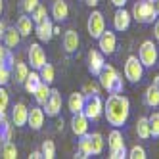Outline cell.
<instances>
[{"label": "cell", "mask_w": 159, "mask_h": 159, "mask_svg": "<svg viewBox=\"0 0 159 159\" xmlns=\"http://www.w3.org/2000/svg\"><path fill=\"white\" fill-rule=\"evenodd\" d=\"M2 12H4V0H0V16H2Z\"/></svg>", "instance_id": "obj_49"}, {"label": "cell", "mask_w": 159, "mask_h": 159, "mask_svg": "<svg viewBox=\"0 0 159 159\" xmlns=\"http://www.w3.org/2000/svg\"><path fill=\"white\" fill-rule=\"evenodd\" d=\"M27 75H29V65H27L25 61L17 60V61L14 63V67H12V77H16V83L23 84L25 79H27Z\"/></svg>", "instance_id": "obj_20"}, {"label": "cell", "mask_w": 159, "mask_h": 159, "mask_svg": "<svg viewBox=\"0 0 159 159\" xmlns=\"http://www.w3.org/2000/svg\"><path fill=\"white\" fill-rule=\"evenodd\" d=\"M153 84H155V86H159V75H157V77H153Z\"/></svg>", "instance_id": "obj_50"}, {"label": "cell", "mask_w": 159, "mask_h": 159, "mask_svg": "<svg viewBox=\"0 0 159 159\" xmlns=\"http://www.w3.org/2000/svg\"><path fill=\"white\" fill-rule=\"evenodd\" d=\"M136 134H138L140 140H148L152 138V132H150V121L148 117H140L136 121Z\"/></svg>", "instance_id": "obj_27"}, {"label": "cell", "mask_w": 159, "mask_h": 159, "mask_svg": "<svg viewBox=\"0 0 159 159\" xmlns=\"http://www.w3.org/2000/svg\"><path fill=\"white\" fill-rule=\"evenodd\" d=\"M0 153H2L4 159H16V157H17V148H16V144H14L12 140H4Z\"/></svg>", "instance_id": "obj_31"}, {"label": "cell", "mask_w": 159, "mask_h": 159, "mask_svg": "<svg viewBox=\"0 0 159 159\" xmlns=\"http://www.w3.org/2000/svg\"><path fill=\"white\" fill-rule=\"evenodd\" d=\"M111 2H113V6H115V8H125V4H127L129 0H111Z\"/></svg>", "instance_id": "obj_43"}, {"label": "cell", "mask_w": 159, "mask_h": 159, "mask_svg": "<svg viewBox=\"0 0 159 159\" xmlns=\"http://www.w3.org/2000/svg\"><path fill=\"white\" fill-rule=\"evenodd\" d=\"M0 63H6V65H10V67H14V63H16L12 52H10V48L6 46L4 42L0 44Z\"/></svg>", "instance_id": "obj_32"}, {"label": "cell", "mask_w": 159, "mask_h": 159, "mask_svg": "<svg viewBox=\"0 0 159 159\" xmlns=\"http://www.w3.org/2000/svg\"><path fill=\"white\" fill-rule=\"evenodd\" d=\"M39 4H40L39 0H21V10H23L25 14H31Z\"/></svg>", "instance_id": "obj_39"}, {"label": "cell", "mask_w": 159, "mask_h": 159, "mask_svg": "<svg viewBox=\"0 0 159 159\" xmlns=\"http://www.w3.org/2000/svg\"><path fill=\"white\" fill-rule=\"evenodd\" d=\"M50 12H52V17L61 23V21H65L67 17H69V6H67L65 0H54Z\"/></svg>", "instance_id": "obj_18"}, {"label": "cell", "mask_w": 159, "mask_h": 159, "mask_svg": "<svg viewBox=\"0 0 159 159\" xmlns=\"http://www.w3.org/2000/svg\"><path fill=\"white\" fill-rule=\"evenodd\" d=\"M50 90H52L50 84L44 83V81L37 86V90L33 92V96H35V100H37L39 106H44V104H46V100H48V96H50Z\"/></svg>", "instance_id": "obj_26"}, {"label": "cell", "mask_w": 159, "mask_h": 159, "mask_svg": "<svg viewBox=\"0 0 159 159\" xmlns=\"http://www.w3.org/2000/svg\"><path fill=\"white\" fill-rule=\"evenodd\" d=\"M107 148H109V152H113V150H121V148H125V138H123V132L115 127L111 132H109V136H107Z\"/></svg>", "instance_id": "obj_22"}, {"label": "cell", "mask_w": 159, "mask_h": 159, "mask_svg": "<svg viewBox=\"0 0 159 159\" xmlns=\"http://www.w3.org/2000/svg\"><path fill=\"white\" fill-rule=\"evenodd\" d=\"M144 104L148 107H157L159 106V86H155L153 83L146 88L144 92Z\"/></svg>", "instance_id": "obj_21"}, {"label": "cell", "mask_w": 159, "mask_h": 159, "mask_svg": "<svg viewBox=\"0 0 159 159\" xmlns=\"http://www.w3.org/2000/svg\"><path fill=\"white\" fill-rule=\"evenodd\" d=\"M42 83V79H40V75H39V71L35 69V71H29V75H27V79H25V83H23V86H25V90L29 94H33L37 90V86Z\"/></svg>", "instance_id": "obj_28"}, {"label": "cell", "mask_w": 159, "mask_h": 159, "mask_svg": "<svg viewBox=\"0 0 159 159\" xmlns=\"http://www.w3.org/2000/svg\"><path fill=\"white\" fill-rule=\"evenodd\" d=\"M84 90H86V92H92V94H100V88H98L96 84H92V83L86 84V86H84Z\"/></svg>", "instance_id": "obj_41"}, {"label": "cell", "mask_w": 159, "mask_h": 159, "mask_svg": "<svg viewBox=\"0 0 159 159\" xmlns=\"http://www.w3.org/2000/svg\"><path fill=\"white\" fill-rule=\"evenodd\" d=\"M88 123H90V119L84 115L83 111L73 113V119H71V130H73V134L79 136V138H81L83 134H88Z\"/></svg>", "instance_id": "obj_12"}, {"label": "cell", "mask_w": 159, "mask_h": 159, "mask_svg": "<svg viewBox=\"0 0 159 159\" xmlns=\"http://www.w3.org/2000/svg\"><path fill=\"white\" fill-rule=\"evenodd\" d=\"M79 150H77V155L75 157H81V159H86L92 155V144H90V134H83L81 140H79Z\"/></svg>", "instance_id": "obj_24"}, {"label": "cell", "mask_w": 159, "mask_h": 159, "mask_svg": "<svg viewBox=\"0 0 159 159\" xmlns=\"http://www.w3.org/2000/svg\"><path fill=\"white\" fill-rule=\"evenodd\" d=\"M6 29H8V25H6V21H2V19H0V39L4 37V33H6Z\"/></svg>", "instance_id": "obj_44"}, {"label": "cell", "mask_w": 159, "mask_h": 159, "mask_svg": "<svg viewBox=\"0 0 159 159\" xmlns=\"http://www.w3.org/2000/svg\"><path fill=\"white\" fill-rule=\"evenodd\" d=\"M10 106V94L4 86H0V115H4Z\"/></svg>", "instance_id": "obj_37"}, {"label": "cell", "mask_w": 159, "mask_h": 159, "mask_svg": "<svg viewBox=\"0 0 159 159\" xmlns=\"http://www.w3.org/2000/svg\"><path fill=\"white\" fill-rule=\"evenodd\" d=\"M153 37H155V40L159 42V19L153 21Z\"/></svg>", "instance_id": "obj_42"}, {"label": "cell", "mask_w": 159, "mask_h": 159, "mask_svg": "<svg viewBox=\"0 0 159 159\" xmlns=\"http://www.w3.org/2000/svg\"><path fill=\"white\" fill-rule=\"evenodd\" d=\"M104 115L111 127H123L127 123L130 115V102L127 96H123L121 92L117 94H109L107 100L104 102Z\"/></svg>", "instance_id": "obj_1"}, {"label": "cell", "mask_w": 159, "mask_h": 159, "mask_svg": "<svg viewBox=\"0 0 159 159\" xmlns=\"http://www.w3.org/2000/svg\"><path fill=\"white\" fill-rule=\"evenodd\" d=\"M2 142H4V140H2V136H0V148H2Z\"/></svg>", "instance_id": "obj_51"}, {"label": "cell", "mask_w": 159, "mask_h": 159, "mask_svg": "<svg viewBox=\"0 0 159 159\" xmlns=\"http://www.w3.org/2000/svg\"><path fill=\"white\" fill-rule=\"evenodd\" d=\"M90 144H92V155H100L102 152H104V136H102L100 132H94V134H90Z\"/></svg>", "instance_id": "obj_30"}, {"label": "cell", "mask_w": 159, "mask_h": 159, "mask_svg": "<svg viewBox=\"0 0 159 159\" xmlns=\"http://www.w3.org/2000/svg\"><path fill=\"white\" fill-rule=\"evenodd\" d=\"M61 42H63L65 52H67V54H73V52H77L79 44H81V39H79V33H77V31L69 29V31L63 33V40H61Z\"/></svg>", "instance_id": "obj_17"}, {"label": "cell", "mask_w": 159, "mask_h": 159, "mask_svg": "<svg viewBox=\"0 0 159 159\" xmlns=\"http://www.w3.org/2000/svg\"><path fill=\"white\" fill-rule=\"evenodd\" d=\"M19 40H21L19 31H17L16 27H8V29H6V33H4V37H2V42L6 44L10 50H12V48H16L17 44H19Z\"/></svg>", "instance_id": "obj_25"}, {"label": "cell", "mask_w": 159, "mask_h": 159, "mask_svg": "<svg viewBox=\"0 0 159 159\" xmlns=\"http://www.w3.org/2000/svg\"><path fill=\"white\" fill-rule=\"evenodd\" d=\"M148 121H150V132L153 138H159V113L153 111L150 117H148Z\"/></svg>", "instance_id": "obj_36"}, {"label": "cell", "mask_w": 159, "mask_h": 159, "mask_svg": "<svg viewBox=\"0 0 159 159\" xmlns=\"http://www.w3.org/2000/svg\"><path fill=\"white\" fill-rule=\"evenodd\" d=\"M40 152L44 155V159H54L56 157V144L54 140H44L40 146Z\"/></svg>", "instance_id": "obj_33"}, {"label": "cell", "mask_w": 159, "mask_h": 159, "mask_svg": "<svg viewBox=\"0 0 159 159\" xmlns=\"http://www.w3.org/2000/svg\"><path fill=\"white\" fill-rule=\"evenodd\" d=\"M52 29H54V23L46 17L44 21H40V23L35 25V35H37V39H39L40 42H48V40L54 37Z\"/></svg>", "instance_id": "obj_16"}, {"label": "cell", "mask_w": 159, "mask_h": 159, "mask_svg": "<svg viewBox=\"0 0 159 159\" xmlns=\"http://www.w3.org/2000/svg\"><path fill=\"white\" fill-rule=\"evenodd\" d=\"M31 16V19L33 21H35V25L37 23H40V21H44V19H46L48 17V12H46V6H42V4H39L35 10H33V12L29 14Z\"/></svg>", "instance_id": "obj_34"}, {"label": "cell", "mask_w": 159, "mask_h": 159, "mask_svg": "<svg viewBox=\"0 0 159 159\" xmlns=\"http://www.w3.org/2000/svg\"><path fill=\"white\" fill-rule=\"evenodd\" d=\"M129 157L130 159H146L148 155H146V150L142 146H132L130 152H129Z\"/></svg>", "instance_id": "obj_38"}, {"label": "cell", "mask_w": 159, "mask_h": 159, "mask_svg": "<svg viewBox=\"0 0 159 159\" xmlns=\"http://www.w3.org/2000/svg\"><path fill=\"white\" fill-rule=\"evenodd\" d=\"M44 119H46V113H44L42 107L35 106L29 109V117H27V125L33 129V130H40L42 125H44Z\"/></svg>", "instance_id": "obj_14"}, {"label": "cell", "mask_w": 159, "mask_h": 159, "mask_svg": "<svg viewBox=\"0 0 159 159\" xmlns=\"http://www.w3.org/2000/svg\"><path fill=\"white\" fill-rule=\"evenodd\" d=\"M29 157H31V159H40V157H44V155H42V152H40V150H35Z\"/></svg>", "instance_id": "obj_45"}, {"label": "cell", "mask_w": 159, "mask_h": 159, "mask_svg": "<svg viewBox=\"0 0 159 159\" xmlns=\"http://www.w3.org/2000/svg\"><path fill=\"white\" fill-rule=\"evenodd\" d=\"M10 81H12V67L0 63V86H6Z\"/></svg>", "instance_id": "obj_35"}, {"label": "cell", "mask_w": 159, "mask_h": 159, "mask_svg": "<svg viewBox=\"0 0 159 159\" xmlns=\"http://www.w3.org/2000/svg\"><path fill=\"white\" fill-rule=\"evenodd\" d=\"M16 29L19 31L21 37H29L31 33H35V21L31 19L29 14H23V16H19L17 23H16Z\"/></svg>", "instance_id": "obj_19"}, {"label": "cell", "mask_w": 159, "mask_h": 159, "mask_svg": "<svg viewBox=\"0 0 159 159\" xmlns=\"http://www.w3.org/2000/svg\"><path fill=\"white\" fill-rule=\"evenodd\" d=\"M132 19H136L138 23H153V21L159 17L155 12V6H153V0H140L132 6V12H130Z\"/></svg>", "instance_id": "obj_3"}, {"label": "cell", "mask_w": 159, "mask_h": 159, "mask_svg": "<svg viewBox=\"0 0 159 159\" xmlns=\"http://www.w3.org/2000/svg\"><path fill=\"white\" fill-rule=\"evenodd\" d=\"M52 33H54V37H56V35H61V31H60V27H56V25H54V29H52Z\"/></svg>", "instance_id": "obj_47"}, {"label": "cell", "mask_w": 159, "mask_h": 159, "mask_svg": "<svg viewBox=\"0 0 159 159\" xmlns=\"http://www.w3.org/2000/svg\"><path fill=\"white\" fill-rule=\"evenodd\" d=\"M27 58H29V63L33 69H40V67L46 63V52H44V48L40 46V44H31L29 50H27Z\"/></svg>", "instance_id": "obj_10"}, {"label": "cell", "mask_w": 159, "mask_h": 159, "mask_svg": "<svg viewBox=\"0 0 159 159\" xmlns=\"http://www.w3.org/2000/svg\"><path fill=\"white\" fill-rule=\"evenodd\" d=\"M98 48L104 56H111L117 50V35L113 31H104L98 37Z\"/></svg>", "instance_id": "obj_8"}, {"label": "cell", "mask_w": 159, "mask_h": 159, "mask_svg": "<svg viewBox=\"0 0 159 159\" xmlns=\"http://www.w3.org/2000/svg\"><path fill=\"white\" fill-rule=\"evenodd\" d=\"M84 2H86V4H88L90 8H96V6L100 4V0H84Z\"/></svg>", "instance_id": "obj_46"}, {"label": "cell", "mask_w": 159, "mask_h": 159, "mask_svg": "<svg viewBox=\"0 0 159 159\" xmlns=\"http://www.w3.org/2000/svg\"><path fill=\"white\" fill-rule=\"evenodd\" d=\"M83 113L90 119V121H98L102 115H104V100H102L98 94H90L84 100V107Z\"/></svg>", "instance_id": "obj_4"}, {"label": "cell", "mask_w": 159, "mask_h": 159, "mask_svg": "<svg viewBox=\"0 0 159 159\" xmlns=\"http://www.w3.org/2000/svg\"><path fill=\"white\" fill-rule=\"evenodd\" d=\"M104 65H106V58L100 50H90L88 52V71H90V75L98 77L100 71L104 69Z\"/></svg>", "instance_id": "obj_11"}, {"label": "cell", "mask_w": 159, "mask_h": 159, "mask_svg": "<svg viewBox=\"0 0 159 159\" xmlns=\"http://www.w3.org/2000/svg\"><path fill=\"white\" fill-rule=\"evenodd\" d=\"M27 117H29V107L23 102H17L12 109V125H16V127H25Z\"/></svg>", "instance_id": "obj_15"}, {"label": "cell", "mask_w": 159, "mask_h": 159, "mask_svg": "<svg viewBox=\"0 0 159 159\" xmlns=\"http://www.w3.org/2000/svg\"><path fill=\"white\" fill-rule=\"evenodd\" d=\"M60 111H61V94L60 90L52 88L46 104H44V113H46V117H58Z\"/></svg>", "instance_id": "obj_9"}, {"label": "cell", "mask_w": 159, "mask_h": 159, "mask_svg": "<svg viewBox=\"0 0 159 159\" xmlns=\"http://www.w3.org/2000/svg\"><path fill=\"white\" fill-rule=\"evenodd\" d=\"M109 157H111V159H125V157H129V152H127V148L113 150V152H109Z\"/></svg>", "instance_id": "obj_40"}, {"label": "cell", "mask_w": 159, "mask_h": 159, "mask_svg": "<svg viewBox=\"0 0 159 159\" xmlns=\"http://www.w3.org/2000/svg\"><path fill=\"white\" fill-rule=\"evenodd\" d=\"M84 100H86V96H84L83 92H73V94L69 96V100H67V107H69V111H71V113L83 111Z\"/></svg>", "instance_id": "obj_23"}, {"label": "cell", "mask_w": 159, "mask_h": 159, "mask_svg": "<svg viewBox=\"0 0 159 159\" xmlns=\"http://www.w3.org/2000/svg\"><path fill=\"white\" fill-rule=\"evenodd\" d=\"M100 79V86L102 88H106L109 94H117V92H123V88H125V83H123V77L117 73V69L113 65H104V69L100 71L98 75Z\"/></svg>", "instance_id": "obj_2"}, {"label": "cell", "mask_w": 159, "mask_h": 159, "mask_svg": "<svg viewBox=\"0 0 159 159\" xmlns=\"http://www.w3.org/2000/svg\"><path fill=\"white\" fill-rule=\"evenodd\" d=\"M157 58H159V54H157V46L153 44V40H144L140 44V50H138V60L142 61V65L153 67Z\"/></svg>", "instance_id": "obj_6"}, {"label": "cell", "mask_w": 159, "mask_h": 159, "mask_svg": "<svg viewBox=\"0 0 159 159\" xmlns=\"http://www.w3.org/2000/svg\"><path fill=\"white\" fill-rule=\"evenodd\" d=\"M130 19H132L130 12H127L125 8H117L115 16H113V27H115V31H119V33L127 31L130 27Z\"/></svg>", "instance_id": "obj_13"}, {"label": "cell", "mask_w": 159, "mask_h": 159, "mask_svg": "<svg viewBox=\"0 0 159 159\" xmlns=\"http://www.w3.org/2000/svg\"><path fill=\"white\" fill-rule=\"evenodd\" d=\"M39 75H40V79H42L44 83L52 84L54 79H56V69H54V65H50V63L46 61V63H44L40 69H39Z\"/></svg>", "instance_id": "obj_29"}, {"label": "cell", "mask_w": 159, "mask_h": 159, "mask_svg": "<svg viewBox=\"0 0 159 159\" xmlns=\"http://www.w3.org/2000/svg\"><path fill=\"white\" fill-rule=\"evenodd\" d=\"M86 31H88V35L92 37V39L98 40V37L106 31V19H104V14L98 12V10L90 14V16H88V23H86Z\"/></svg>", "instance_id": "obj_7"}, {"label": "cell", "mask_w": 159, "mask_h": 159, "mask_svg": "<svg viewBox=\"0 0 159 159\" xmlns=\"http://www.w3.org/2000/svg\"><path fill=\"white\" fill-rule=\"evenodd\" d=\"M153 6H155V12H157V16H159V0H153Z\"/></svg>", "instance_id": "obj_48"}, {"label": "cell", "mask_w": 159, "mask_h": 159, "mask_svg": "<svg viewBox=\"0 0 159 159\" xmlns=\"http://www.w3.org/2000/svg\"><path fill=\"white\" fill-rule=\"evenodd\" d=\"M144 75V65L138 60V56H129L125 61V79H129V83H140Z\"/></svg>", "instance_id": "obj_5"}]
</instances>
